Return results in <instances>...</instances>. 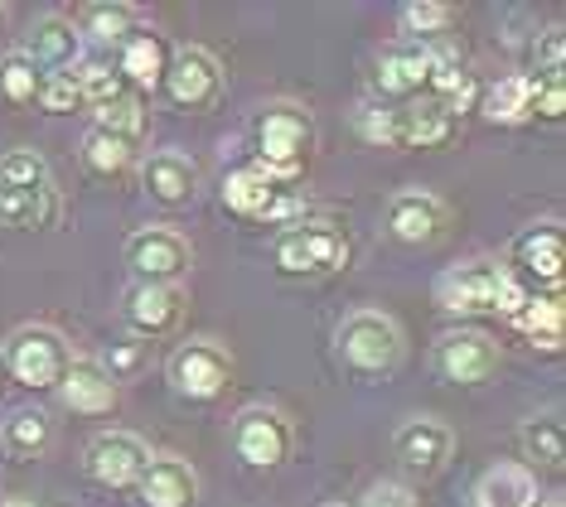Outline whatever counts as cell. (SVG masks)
<instances>
[{
    "instance_id": "obj_29",
    "label": "cell",
    "mask_w": 566,
    "mask_h": 507,
    "mask_svg": "<svg viewBox=\"0 0 566 507\" xmlns=\"http://www.w3.org/2000/svg\"><path fill=\"white\" fill-rule=\"evenodd\" d=\"M132 24H136L132 6H87L78 34L93 39V44H122V39L132 34Z\"/></svg>"
},
{
    "instance_id": "obj_44",
    "label": "cell",
    "mask_w": 566,
    "mask_h": 507,
    "mask_svg": "<svg viewBox=\"0 0 566 507\" xmlns=\"http://www.w3.org/2000/svg\"><path fill=\"white\" fill-rule=\"evenodd\" d=\"M0 15H6V10H0Z\"/></svg>"
},
{
    "instance_id": "obj_31",
    "label": "cell",
    "mask_w": 566,
    "mask_h": 507,
    "mask_svg": "<svg viewBox=\"0 0 566 507\" xmlns=\"http://www.w3.org/2000/svg\"><path fill=\"white\" fill-rule=\"evenodd\" d=\"M40 87H44V73L34 68L24 54H10L6 63H0V93H6V102H15V107L40 102Z\"/></svg>"
},
{
    "instance_id": "obj_23",
    "label": "cell",
    "mask_w": 566,
    "mask_h": 507,
    "mask_svg": "<svg viewBox=\"0 0 566 507\" xmlns=\"http://www.w3.org/2000/svg\"><path fill=\"white\" fill-rule=\"evenodd\" d=\"M165 68H170V49H165V39L156 30H132L122 39V73L136 87H160Z\"/></svg>"
},
{
    "instance_id": "obj_36",
    "label": "cell",
    "mask_w": 566,
    "mask_h": 507,
    "mask_svg": "<svg viewBox=\"0 0 566 507\" xmlns=\"http://www.w3.org/2000/svg\"><path fill=\"white\" fill-rule=\"evenodd\" d=\"M40 102L49 112H69V107H78V83H73V73H54V77H44V87H40Z\"/></svg>"
},
{
    "instance_id": "obj_22",
    "label": "cell",
    "mask_w": 566,
    "mask_h": 507,
    "mask_svg": "<svg viewBox=\"0 0 566 507\" xmlns=\"http://www.w3.org/2000/svg\"><path fill=\"white\" fill-rule=\"evenodd\" d=\"M537 503V478L523 464H494L474 484V507H533Z\"/></svg>"
},
{
    "instance_id": "obj_37",
    "label": "cell",
    "mask_w": 566,
    "mask_h": 507,
    "mask_svg": "<svg viewBox=\"0 0 566 507\" xmlns=\"http://www.w3.org/2000/svg\"><path fill=\"white\" fill-rule=\"evenodd\" d=\"M358 131H364L368 140H382V146H397V112L364 107L358 112Z\"/></svg>"
},
{
    "instance_id": "obj_42",
    "label": "cell",
    "mask_w": 566,
    "mask_h": 507,
    "mask_svg": "<svg viewBox=\"0 0 566 507\" xmlns=\"http://www.w3.org/2000/svg\"><path fill=\"white\" fill-rule=\"evenodd\" d=\"M0 507H34V503H0Z\"/></svg>"
},
{
    "instance_id": "obj_24",
    "label": "cell",
    "mask_w": 566,
    "mask_h": 507,
    "mask_svg": "<svg viewBox=\"0 0 566 507\" xmlns=\"http://www.w3.org/2000/svg\"><path fill=\"white\" fill-rule=\"evenodd\" d=\"M276 179L266 175V169H233V175L223 179V203L233 208V213L242 218H272V208H276Z\"/></svg>"
},
{
    "instance_id": "obj_16",
    "label": "cell",
    "mask_w": 566,
    "mask_h": 507,
    "mask_svg": "<svg viewBox=\"0 0 566 507\" xmlns=\"http://www.w3.org/2000/svg\"><path fill=\"white\" fill-rule=\"evenodd\" d=\"M59 397H63V406L78 415H102L117 406V382H112V372L97 358H73L59 382Z\"/></svg>"
},
{
    "instance_id": "obj_39",
    "label": "cell",
    "mask_w": 566,
    "mask_h": 507,
    "mask_svg": "<svg viewBox=\"0 0 566 507\" xmlns=\"http://www.w3.org/2000/svg\"><path fill=\"white\" fill-rule=\"evenodd\" d=\"M364 507H417V498H411L402 484H373Z\"/></svg>"
},
{
    "instance_id": "obj_43",
    "label": "cell",
    "mask_w": 566,
    "mask_h": 507,
    "mask_svg": "<svg viewBox=\"0 0 566 507\" xmlns=\"http://www.w3.org/2000/svg\"><path fill=\"white\" fill-rule=\"evenodd\" d=\"M325 507H344V503H325Z\"/></svg>"
},
{
    "instance_id": "obj_30",
    "label": "cell",
    "mask_w": 566,
    "mask_h": 507,
    "mask_svg": "<svg viewBox=\"0 0 566 507\" xmlns=\"http://www.w3.org/2000/svg\"><path fill=\"white\" fill-rule=\"evenodd\" d=\"M523 450H527V460L557 469V464H562V415L547 411V415H533V421H523Z\"/></svg>"
},
{
    "instance_id": "obj_33",
    "label": "cell",
    "mask_w": 566,
    "mask_h": 507,
    "mask_svg": "<svg viewBox=\"0 0 566 507\" xmlns=\"http://www.w3.org/2000/svg\"><path fill=\"white\" fill-rule=\"evenodd\" d=\"M140 97L136 93H122V97H112V102H102V107H93V126L97 131H112V136H122V140H132L140 131Z\"/></svg>"
},
{
    "instance_id": "obj_9",
    "label": "cell",
    "mask_w": 566,
    "mask_h": 507,
    "mask_svg": "<svg viewBox=\"0 0 566 507\" xmlns=\"http://www.w3.org/2000/svg\"><path fill=\"white\" fill-rule=\"evenodd\" d=\"M233 450L252 464V469H276V464L291 454L286 415L272 411V406H248L233 421Z\"/></svg>"
},
{
    "instance_id": "obj_28",
    "label": "cell",
    "mask_w": 566,
    "mask_h": 507,
    "mask_svg": "<svg viewBox=\"0 0 566 507\" xmlns=\"http://www.w3.org/2000/svg\"><path fill=\"white\" fill-rule=\"evenodd\" d=\"M513 324H518L533 344L557 348L562 344V300H557V295H543V300H533V295H527L523 309L513 315Z\"/></svg>"
},
{
    "instance_id": "obj_27",
    "label": "cell",
    "mask_w": 566,
    "mask_h": 507,
    "mask_svg": "<svg viewBox=\"0 0 566 507\" xmlns=\"http://www.w3.org/2000/svg\"><path fill=\"white\" fill-rule=\"evenodd\" d=\"M450 122L455 116L446 112V102H417V107L397 112V140H407V146H441V140L450 136Z\"/></svg>"
},
{
    "instance_id": "obj_5",
    "label": "cell",
    "mask_w": 566,
    "mask_h": 507,
    "mask_svg": "<svg viewBox=\"0 0 566 507\" xmlns=\"http://www.w3.org/2000/svg\"><path fill=\"white\" fill-rule=\"evenodd\" d=\"M339 353L358 372H392L402 362V334L378 309H354L339 324Z\"/></svg>"
},
{
    "instance_id": "obj_10",
    "label": "cell",
    "mask_w": 566,
    "mask_h": 507,
    "mask_svg": "<svg viewBox=\"0 0 566 507\" xmlns=\"http://www.w3.org/2000/svg\"><path fill=\"white\" fill-rule=\"evenodd\" d=\"M160 87L170 93L175 107L199 112V107H213L218 93H223V68H218V59L203 54V49H179L170 59V68H165Z\"/></svg>"
},
{
    "instance_id": "obj_34",
    "label": "cell",
    "mask_w": 566,
    "mask_h": 507,
    "mask_svg": "<svg viewBox=\"0 0 566 507\" xmlns=\"http://www.w3.org/2000/svg\"><path fill=\"white\" fill-rule=\"evenodd\" d=\"M450 20H455V10L441 6V0H411V6H402V30L417 44H421V34H441Z\"/></svg>"
},
{
    "instance_id": "obj_20",
    "label": "cell",
    "mask_w": 566,
    "mask_h": 507,
    "mask_svg": "<svg viewBox=\"0 0 566 507\" xmlns=\"http://www.w3.org/2000/svg\"><path fill=\"white\" fill-rule=\"evenodd\" d=\"M140 184H146V193L160 203H189L199 189V169L179 150H156L146 165H140Z\"/></svg>"
},
{
    "instance_id": "obj_15",
    "label": "cell",
    "mask_w": 566,
    "mask_h": 507,
    "mask_svg": "<svg viewBox=\"0 0 566 507\" xmlns=\"http://www.w3.org/2000/svg\"><path fill=\"white\" fill-rule=\"evenodd\" d=\"M441 228H446V208H441L436 193L402 189V193H392L388 199V232L397 242H411V246L436 242L441 237Z\"/></svg>"
},
{
    "instance_id": "obj_32",
    "label": "cell",
    "mask_w": 566,
    "mask_h": 507,
    "mask_svg": "<svg viewBox=\"0 0 566 507\" xmlns=\"http://www.w3.org/2000/svg\"><path fill=\"white\" fill-rule=\"evenodd\" d=\"M83 160L97 169V175H117V169L132 165V140H122V136H112V131H87L83 136Z\"/></svg>"
},
{
    "instance_id": "obj_8",
    "label": "cell",
    "mask_w": 566,
    "mask_h": 507,
    "mask_svg": "<svg viewBox=\"0 0 566 507\" xmlns=\"http://www.w3.org/2000/svg\"><path fill=\"white\" fill-rule=\"evenodd\" d=\"M126 266L136 271V285H175L189 271V242L170 228H140L126 242Z\"/></svg>"
},
{
    "instance_id": "obj_7",
    "label": "cell",
    "mask_w": 566,
    "mask_h": 507,
    "mask_svg": "<svg viewBox=\"0 0 566 507\" xmlns=\"http://www.w3.org/2000/svg\"><path fill=\"white\" fill-rule=\"evenodd\" d=\"M165 372H170V382H175L179 397L213 401L228 387V377H233V358H228L213 338H195V344H179L175 348V358H170V368H165Z\"/></svg>"
},
{
    "instance_id": "obj_21",
    "label": "cell",
    "mask_w": 566,
    "mask_h": 507,
    "mask_svg": "<svg viewBox=\"0 0 566 507\" xmlns=\"http://www.w3.org/2000/svg\"><path fill=\"white\" fill-rule=\"evenodd\" d=\"M513 266L523 276L543 281V285H557L562 281V228L557 223H533L513 242Z\"/></svg>"
},
{
    "instance_id": "obj_41",
    "label": "cell",
    "mask_w": 566,
    "mask_h": 507,
    "mask_svg": "<svg viewBox=\"0 0 566 507\" xmlns=\"http://www.w3.org/2000/svg\"><path fill=\"white\" fill-rule=\"evenodd\" d=\"M0 387H6V358H0Z\"/></svg>"
},
{
    "instance_id": "obj_6",
    "label": "cell",
    "mask_w": 566,
    "mask_h": 507,
    "mask_svg": "<svg viewBox=\"0 0 566 507\" xmlns=\"http://www.w3.org/2000/svg\"><path fill=\"white\" fill-rule=\"evenodd\" d=\"M349 262V237L334 223H301L276 242V266L286 276H325Z\"/></svg>"
},
{
    "instance_id": "obj_14",
    "label": "cell",
    "mask_w": 566,
    "mask_h": 507,
    "mask_svg": "<svg viewBox=\"0 0 566 507\" xmlns=\"http://www.w3.org/2000/svg\"><path fill=\"white\" fill-rule=\"evenodd\" d=\"M436 54L417 39H392L388 49L378 54V73H373V87L382 97H417L421 87L431 83Z\"/></svg>"
},
{
    "instance_id": "obj_19",
    "label": "cell",
    "mask_w": 566,
    "mask_h": 507,
    "mask_svg": "<svg viewBox=\"0 0 566 507\" xmlns=\"http://www.w3.org/2000/svg\"><path fill=\"white\" fill-rule=\"evenodd\" d=\"M20 54L30 59L34 68H73V63H78V54H83V34H78V24H73V20L44 15V20L30 30V39H24Z\"/></svg>"
},
{
    "instance_id": "obj_3",
    "label": "cell",
    "mask_w": 566,
    "mask_h": 507,
    "mask_svg": "<svg viewBox=\"0 0 566 507\" xmlns=\"http://www.w3.org/2000/svg\"><path fill=\"white\" fill-rule=\"evenodd\" d=\"M252 136H256V169H266L272 179H291L315 146V122L291 102H276V107H262Z\"/></svg>"
},
{
    "instance_id": "obj_13",
    "label": "cell",
    "mask_w": 566,
    "mask_h": 507,
    "mask_svg": "<svg viewBox=\"0 0 566 507\" xmlns=\"http://www.w3.org/2000/svg\"><path fill=\"white\" fill-rule=\"evenodd\" d=\"M450 450H455V435H450V425L436 421V415H411L402 431L392 435L397 464H402L407 474H421V478H431L441 469L450 460Z\"/></svg>"
},
{
    "instance_id": "obj_11",
    "label": "cell",
    "mask_w": 566,
    "mask_h": 507,
    "mask_svg": "<svg viewBox=\"0 0 566 507\" xmlns=\"http://www.w3.org/2000/svg\"><path fill=\"white\" fill-rule=\"evenodd\" d=\"M87 474L97 478V484H107V488H126V484H136L140 469L150 464V450H146V440L132 435V431H102L93 445H87Z\"/></svg>"
},
{
    "instance_id": "obj_38",
    "label": "cell",
    "mask_w": 566,
    "mask_h": 507,
    "mask_svg": "<svg viewBox=\"0 0 566 507\" xmlns=\"http://www.w3.org/2000/svg\"><path fill=\"white\" fill-rule=\"evenodd\" d=\"M533 112H543L547 122H557V116L566 112V87H562V77H537V102H533Z\"/></svg>"
},
{
    "instance_id": "obj_25",
    "label": "cell",
    "mask_w": 566,
    "mask_h": 507,
    "mask_svg": "<svg viewBox=\"0 0 566 507\" xmlns=\"http://www.w3.org/2000/svg\"><path fill=\"white\" fill-rule=\"evenodd\" d=\"M533 102H537V73H509L494 83L484 112L489 122H504V126H518L523 116H533Z\"/></svg>"
},
{
    "instance_id": "obj_40",
    "label": "cell",
    "mask_w": 566,
    "mask_h": 507,
    "mask_svg": "<svg viewBox=\"0 0 566 507\" xmlns=\"http://www.w3.org/2000/svg\"><path fill=\"white\" fill-rule=\"evenodd\" d=\"M533 507H562V498H557V493H537Z\"/></svg>"
},
{
    "instance_id": "obj_17",
    "label": "cell",
    "mask_w": 566,
    "mask_h": 507,
    "mask_svg": "<svg viewBox=\"0 0 566 507\" xmlns=\"http://www.w3.org/2000/svg\"><path fill=\"white\" fill-rule=\"evenodd\" d=\"M122 315L136 334H146V338L170 334L179 324V315H185V295H179V285H132Z\"/></svg>"
},
{
    "instance_id": "obj_26",
    "label": "cell",
    "mask_w": 566,
    "mask_h": 507,
    "mask_svg": "<svg viewBox=\"0 0 566 507\" xmlns=\"http://www.w3.org/2000/svg\"><path fill=\"white\" fill-rule=\"evenodd\" d=\"M49 435H54V425H49V411L40 406L10 411L6 425H0V445H6V454H15V460H34L49 445Z\"/></svg>"
},
{
    "instance_id": "obj_4",
    "label": "cell",
    "mask_w": 566,
    "mask_h": 507,
    "mask_svg": "<svg viewBox=\"0 0 566 507\" xmlns=\"http://www.w3.org/2000/svg\"><path fill=\"white\" fill-rule=\"evenodd\" d=\"M0 358H6V372L15 377V382L34 387V392H40V387H59L73 362L69 338L59 329H49V324H24V329H15Z\"/></svg>"
},
{
    "instance_id": "obj_12",
    "label": "cell",
    "mask_w": 566,
    "mask_h": 507,
    "mask_svg": "<svg viewBox=\"0 0 566 507\" xmlns=\"http://www.w3.org/2000/svg\"><path fill=\"white\" fill-rule=\"evenodd\" d=\"M436 368L450 382H489L499 368V344L489 334H474V329H450L441 334V344H436Z\"/></svg>"
},
{
    "instance_id": "obj_35",
    "label": "cell",
    "mask_w": 566,
    "mask_h": 507,
    "mask_svg": "<svg viewBox=\"0 0 566 507\" xmlns=\"http://www.w3.org/2000/svg\"><path fill=\"white\" fill-rule=\"evenodd\" d=\"M73 83H78V97L93 102V107H102V102H112V97L126 93V87H122V73L102 68V63H83V73H73Z\"/></svg>"
},
{
    "instance_id": "obj_2",
    "label": "cell",
    "mask_w": 566,
    "mask_h": 507,
    "mask_svg": "<svg viewBox=\"0 0 566 507\" xmlns=\"http://www.w3.org/2000/svg\"><path fill=\"white\" fill-rule=\"evenodd\" d=\"M59 213V189L40 150L0 155V223L6 228H49Z\"/></svg>"
},
{
    "instance_id": "obj_1",
    "label": "cell",
    "mask_w": 566,
    "mask_h": 507,
    "mask_svg": "<svg viewBox=\"0 0 566 507\" xmlns=\"http://www.w3.org/2000/svg\"><path fill=\"white\" fill-rule=\"evenodd\" d=\"M436 300H441V309H455V315H509L513 319L523 309L527 291L509 266L480 256V262L450 266L446 276L436 281Z\"/></svg>"
},
{
    "instance_id": "obj_18",
    "label": "cell",
    "mask_w": 566,
    "mask_h": 507,
    "mask_svg": "<svg viewBox=\"0 0 566 507\" xmlns=\"http://www.w3.org/2000/svg\"><path fill=\"white\" fill-rule=\"evenodd\" d=\"M136 488H140V503H146V507H195L199 474L189 469L185 460L165 454V460H150L146 469H140Z\"/></svg>"
}]
</instances>
